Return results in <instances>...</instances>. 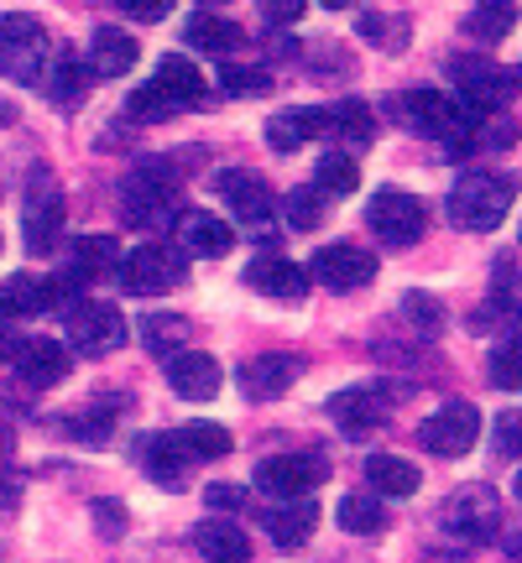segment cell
<instances>
[{
    "instance_id": "1",
    "label": "cell",
    "mask_w": 522,
    "mask_h": 563,
    "mask_svg": "<svg viewBox=\"0 0 522 563\" xmlns=\"http://www.w3.org/2000/svg\"><path fill=\"white\" fill-rule=\"evenodd\" d=\"M518 203V178L507 173H465L455 188H449V220L460 230H497L507 220V209Z\"/></svg>"
},
{
    "instance_id": "2",
    "label": "cell",
    "mask_w": 522,
    "mask_h": 563,
    "mask_svg": "<svg viewBox=\"0 0 522 563\" xmlns=\"http://www.w3.org/2000/svg\"><path fill=\"white\" fill-rule=\"evenodd\" d=\"M402 121L428 131V136H444L449 152H470L476 125H481V110H470L460 95H439V89H407L402 95Z\"/></svg>"
},
{
    "instance_id": "3",
    "label": "cell",
    "mask_w": 522,
    "mask_h": 563,
    "mask_svg": "<svg viewBox=\"0 0 522 563\" xmlns=\"http://www.w3.org/2000/svg\"><path fill=\"white\" fill-rule=\"evenodd\" d=\"M178 167L173 162H141L137 173L126 178L121 188V209H126V224H167L178 214Z\"/></svg>"
},
{
    "instance_id": "4",
    "label": "cell",
    "mask_w": 522,
    "mask_h": 563,
    "mask_svg": "<svg viewBox=\"0 0 522 563\" xmlns=\"http://www.w3.org/2000/svg\"><path fill=\"white\" fill-rule=\"evenodd\" d=\"M449 74L460 84V100L470 110H502L512 100V89L522 84L518 68H502L497 58H486V53H460V58H449Z\"/></svg>"
},
{
    "instance_id": "5",
    "label": "cell",
    "mask_w": 522,
    "mask_h": 563,
    "mask_svg": "<svg viewBox=\"0 0 522 563\" xmlns=\"http://www.w3.org/2000/svg\"><path fill=\"white\" fill-rule=\"evenodd\" d=\"M444 527L460 538V543L481 548L502 532V496L491 485H460L449 501H444Z\"/></svg>"
},
{
    "instance_id": "6",
    "label": "cell",
    "mask_w": 522,
    "mask_h": 563,
    "mask_svg": "<svg viewBox=\"0 0 522 563\" xmlns=\"http://www.w3.org/2000/svg\"><path fill=\"white\" fill-rule=\"evenodd\" d=\"M47 68V32L32 16H0V74L37 84Z\"/></svg>"
},
{
    "instance_id": "7",
    "label": "cell",
    "mask_w": 522,
    "mask_h": 563,
    "mask_svg": "<svg viewBox=\"0 0 522 563\" xmlns=\"http://www.w3.org/2000/svg\"><path fill=\"white\" fill-rule=\"evenodd\" d=\"M476 439H481V412H476L470 402H444L439 412H428V418L418 422V443L428 449V454H439V460H460V454H470Z\"/></svg>"
},
{
    "instance_id": "8",
    "label": "cell",
    "mask_w": 522,
    "mask_h": 563,
    "mask_svg": "<svg viewBox=\"0 0 522 563\" xmlns=\"http://www.w3.org/2000/svg\"><path fill=\"white\" fill-rule=\"evenodd\" d=\"M366 224L377 230L382 245H413L428 230V209H423V199L402 194V188H382L377 199L366 203Z\"/></svg>"
},
{
    "instance_id": "9",
    "label": "cell",
    "mask_w": 522,
    "mask_h": 563,
    "mask_svg": "<svg viewBox=\"0 0 522 563\" xmlns=\"http://www.w3.org/2000/svg\"><path fill=\"white\" fill-rule=\"evenodd\" d=\"M21 224H26V251L42 256L58 245V230H63V188L58 178L37 167L32 173V188H26V209H21Z\"/></svg>"
},
{
    "instance_id": "10",
    "label": "cell",
    "mask_w": 522,
    "mask_h": 563,
    "mask_svg": "<svg viewBox=\"0 0 522 563\" xmlns=\"http://www.w3.org/2000/svg\"><path fill=\"white\" fill-rule=\"evenodd\" d=\"M116 277H121V287L131 298H162V292L183 277V266L173 262V251H162V245H137V251L121 256Z\"/></svg>"
},
{
    "instance_id": "11",
    "label": "cell",
    "mask_w": 522,
    "mask_h": 563,
    "mask_svg": "<svg viewBox=\"0 0 522 563\" xmlns=\"http://www.w3.org/2000/svg\"><path fill=\"white\" fill-rule=\"evenodd\" d=\"M68 340L79 344L84 355H110L116 344H126V313L116 302H89L68 308Z\"/></svg>"
},
{
    "instance_id": "12",
    "label": "cell",
    "mask_w": 522,
    "mask_h": 563,
    "mask_svg": "<svg viewBox=\"0 0 522 563\" xmlns=\"http://www.w3.org/2000/svg\"><path fill=\"white\" fill-rule=\"evenodd\" d=\"M377 277V256L371 251H361V245H324V251H314V282H324L329 292H356V287H366V282Z\"/></svg>"
},
{
    "instance_id": "13",
    "label": "cell",
    "mask_w": 522,
    "mask_h": 563,
    "mask_svg": "<svg viewBox=\"0 0 522 563\" xmlns=\"http://www.w3.org/2000/svg\"><path fill=\"white\" fill-rule=\"evenodd\" d=\"M319 481H324V464L314 460V454H272V460L257 464V485L272 490V496H282V501L308 496Z\"/></svg>"
},
{
    "instance_id": "14",
    "label": "cell",
    "mask_w": 522,
    "mask_h": 563,
    "mask_svg": "<svg viewBox=\"0 0 522 563\" xmlns=\"http://www.w3.org/2000/svg\"><path fill=\"white\" fill-rule=\"evenodd\" d=\"M11 361H17V376L26 386H58L74 371V355L58 340H17Z\"/></svg>"
},
{
    "instance_id": "15",
    "label": "cell",
    "mask_w": 522,
    "mask_h": 563,
    "mask_svg": "<svg viewBox=\"0 0 522 563\" xmlns=\"http://www.w3.org/2000/svg\"><path fill=\"white\" fill-rule=\"evenodd\" d=\"M167 382L178 391L183 402H209L215 391H220L225 371L215 355H204V350H178L173 361H167Z\"/></svg>"
},
{
    "instance_id": "16",
    "label": "cell",
    "mask_w": 522,
    "mask_h": 563,
    "mask_svg": "<svg viewBox=\"0 0 522 563\" xmlns=\"http://www.w3.org/2000/svg\"><path fill=\"white\" fill-rule=\"evenodd\" d=\"M298 371L303 365L293 361V355H251V361L241 365V391H246V402H278L287 386L298 382Z\"/></svg>"
},
{
    "instance_id": "17",
    "label": "cell",
    "mask_w": 522,
    "mask_h": 563,
    "mask_svg": "<svg viewBox=\"0 0 522 563\" xmlns=\"http://www.w3.org/2000/svg\"><path fill=\"white\" fill-rule=\"evenodd\" d=\"M329 418L340 422L345 439H371L387 422V402L377 391H366V386H350V391H335V397H329Z\"/></svg>"
},
{
    "instance_id": "18",
    "label": "cell",
    "mask_w": 522,
    "mask_h": 563,
    "mask_svg": "<svg viewBox=\"0 0 522 563\" xmlns=\"http://www.w3.org/2000/svg\"><path fill=\"white\" fill-rule=\"evenodd\" d=\"M246 282L278 302H298L308 292V272L298 262H287V256H257V262L246 266Z\"/></svg>"
},
{
    "instance_id": "19",
    "label": "cell",
    "mask_w": 522,
    "mask_h": 563,
    "mask_svg": "<svg viewBox=\"0 0 522 563\" xmlns=\"http://www.w3.org/2000/svg\"><path fill=\"white\" fill-rule=\"evenodd\" d=\"M215 188H220L225 199H230V209L241 214L246 224H261L272 220V188L257 178V173H241V167H225L220 178H215Z\"/></svg>"
},
{
    "instance_id": "20",
    "label": "cell",
    "mask_w": 522,
    "mask_h": 563,
    "mask_svg": "<svg viewBox=\"0 0 522 563\" xmlns=\"http://www.w3.org/2000/svg\"><path fill=\"white\" fill-rule=\"evenodd\" d=\"M141 58V47L131 32H121V26H100L95 32V42H89V74L95 79H121V74H131Z\"/></svg>"
},
{
    "instance_id": "21",
    "label": "cell",
    "mask_w": 522,
    "mask_h": 563,
    "mask_svg": "<svg viewBox=\"0 0 522 563\" xmlns=\"http://www.w3.org/2000/svg\"><path fill=\"white\" fill-rule=\"evenodd\" d=\"M261 522L272 532V543L278 548H303L314 538V527H319V506L298 496V501H278L272 511H261Z\"/></svg>"
},
{
    "instance_id": "22",
    "label": "cell",
    "mask_w": 522,
    "mask_h": 563,
    "mask_svg": "<svg viewBox=\"0 0 522 563\" xmlns=\"http://www.w3.org/2000/svg\"><path fill=\"white\" fill-rule=\"evenodd\" d=\"M173 224H178V241L188 245L194 256H225V251L236 245V230L225 220H215L209 209H183Z\"/></svg>"
},
{
    "instance_id": "23",
    "label": "cell",
    "mask_w": 522,
    "mask_h": 563,
    "mask_svg": "<svg viewBox=\"0 0 522 563\" xmlns=\"http://www.w3.org/2000/svg\"><path fill=\"white\" fill-rule=\"evenodd\" d=\"M194 548H199L204 563H251V538L236 522H220V517L194 527Z\"/></svg>"
},
{
    "instance_id": "24",
    "label": "cell",
    "mask_w": 522,
    "mask_h": 563,
    "mask_svg": "<svg viewBox=\"0 0 522 563\" xmlns=\"http://www.w3.org/2000/svg\"><path fill=\"white\" fill-rule=\"evenodd\" d=\"M53 308V287L32 272H17V277L0 282V319H37Z\"/></svg>"
},
{
    "instance_id": "25",
    "label": "cell",
    "mask_w": 522,
    "mask_h": 563,
    "mask_svg": "<svg viewBox=\"0 0 522 563\" xmlns=\"http://www.w3.org/2000/svg\"><path fill=\"white\" fill-rule=\"evenodd\" d=\"M329 131V110H282L267 121V146L272 152H298L303 141H314Z\"/></svg>"
},
{
    "instance_id": "26",
    "label": "cell",
    "mask_w": 522,
    "mask_h": 563,
    "mask_svg": "<svg viewBox=\"0 0 522 563\" xmlns=\"http://www.w3.org/2000/svg\"><path fill=\"white\" fill-rule=\"evenodd\" d=\"M152 84L173 100V110H194V104H204V74L188 58H162V68H157V79Z\"/></svg>"
},
{
    "instance_id": "27",
    "label": "cell",
    "mask_w": 522,
    "mask_h": 563,
    "mask_svg": "<svg viewBox=\"0 0 522 563\" xmlns=\"http://www.w3.org/2000/svg\"><path fill=\"white\" fill-rule=\"evenodd\" d=\"M366 481H371V490L377 496H413L418 490V464H407L402 454H371L366 460Z\"/></svg>"
},
{
    "instance_id": "28",
    "label": "cell",
    "mask_w": 522,
    "mask_h": 563,
    "mask_svg": "<svg viewBox=\"0 0 522 563\" xmlns=\"http://www.w3.org/2000/svg\"><path fill=\"white\" fill-rule=\"evenodd\" d=\"M188 47H199V53H215V58H225V53H236L246 42V32L236 26V21H225V16H215V11H199V16L188 21Z\"/></svg>"
},
{
    "instance_id": "29",
    "label": "cell",
    "mask_w": 522,
    "mask_h": 563,
    "mask_svg": "<svg viewBox=\"0 0 522 563\" xmlns=\"http://www.w3.org/2000/svg\"><path fill=\"white\" fill-rule=\"evenodd\" d=\"M141 464H146L152 485L183 490V485H188V464H194V460L178 449V439H152V443H146V454H141Z\"/></svg>"
},
{
    "instance_id": "30",
    "label": "cell",
    "mask_w": 522,
    "mask_h": 563,
    "mask_svg": "<svg viewBox=\"0 0 522 563\" xmlns=\"http://www.w3.org/2000/svg\"><path fill=\"white\" fill-rule=\"evenodd\" d=\"M173 439H178V449L188 454V460H225V454H230V433H225V422L194 418V422H183Z\"/></svg>"
},
{
    "instance_id": "31",
    "label": "cell",
    "mask_w": 522,
    "mask_h": 563,
    "mask_svg": "<svg viewBox=\"0 0 522 563\" xmlns=\"http://www.w3.org/2000/svg\"><path fill=\"white\" fill-rule=\"evenodd\" d=\"M329 131L345 136L350 146H371V141H377V115H371L366 100H340L329 110Z\"/></svg>"
},
{
    "instance_id": "32",
    "label": "cell",
    "mask_w": 522,
    "mask_h": 563,
    "mask_svg": "<svg viewBox=\"0 0 522 563\" xmlns=\"http://www.w3.org/2000/svg\"><path fill=\"white\" fill-rule=\"evenodd\" d=\"M512 26H518V5H507V0H486L465 16V32L476 42H502Z\"/></svg>"
},
{
    "instance_id": "33",
    "label": "cell",
    "mask_w": 522,
    "mask_h": 563,
    "mask_svg": "<svg viewBox=\"0 0 522 563\" xmlns=\"http://www.w3.org/2000/svg\"><path fill=\"white\" fill-rule=\"evenodd\" d=\"M314 188H319L324 199H329V194H356V188H361V167H356V157H345V152H324L319 157V167H314Z\"/></svg>"
},
{
    "instance_id": "34",
    "label": "cell",
    "mask_w": 522,
    "mask_h": 563,
    "mask_svg": "<svg viewBox=\"0 0 522 563\" xmlns=\"http://www.w3.org/2000/svg\"><path fill=\"white\" fill-rule=\"evenodd\" d=\"M116 262H121V251H116V241H110V235H84V241L74 245V277H79V282L116 272Z\"/></svg>"
},
{
    "instance_id": "35",
    "label": "cell",
    "mask_w": 522,
    "mask_h": 563,
    "mask_svg": "<svg viewBox=\"0 0 522 563\" xmlns=\"http://www.w3.org/2000/svg\"><path fill=\"white\" fill-rule=\"evenodd\" d=\"M335 522L345 527V532H382L387 527V511L377 496H340V511H335Z\"/></svg>"
},
{
    "instance_id": "36",
    "label": "cell",
    "mask_w": 522,
    "mask_h": 563,
    "mask_svg": "<svg viewBox=\"0 0 522 563\" xmlns=\"http://www.w3.org/2000/svg\"><path fill=\"white\" fill-rule=\"evenodd\" d=\"M141 340L152 344V350H173L178 355V344H188V319H178V313H146L141 319Z\"/></svg>"
},
{
    "instance_id": "37",
    "label": "cell",
    "mask_w": 522,
    "mask_h": 563,
    "mask_svg": "<svg viewBox=\"0 0 522 563\" xmlns=\"http://www.w3.org/2000/svg\"><path fill=\"white\" fill-rule=\"evenodd\" d=\"M486 371H491V382L502 386V391H522V334L497 344L491 361H486Z\"/></svg>"
},
{
    "instance_id": "38",
    "label": "cell",
    "mask_w": 522,
    "mask_h": 563,
    "mask_svg": "<svg viewBox=\"0 0 522 563\" xmlns=\"http://www.w3.org/2000/svg\"><path fill=\"white\" fill-rule=\"evenodd\" d=\"M220 84H225V95H236V100H257V95L272 89V74L267 68H246V63H225Z\"/></svg>"
},
{
    "instance_id": "39",
    "label": "cell",
    "mask_w": 522,
    "mask_h": 563,
    "mask_svg": "<svg viewBox=\"0 0 522 563\" xmlns=\"http://www.w3.org/2000/svg\"><path fill=\"white\" fill-rule=\"evenodd\" d=\"M282 214H287L293 230H314V224L324 220V194L319 188H293V194L282 199Z\"/></svg>"
},
{
    "instance_id": "40",
    "label": "cell",
    "mask_w": 522,
    "mask_h": 563,
    "mask_svg": "<svg viewBox=\"0 0 522 563\" xmlns=\"http://www.w3.org/2000/svg\"><path fill=\"white\" fill-rule=\"evenodd\" d=\"M131 115H137V121H167V115H178V110H173V100L162 95L157 84H141L137 95H131Z\"/></svg>"
},
{
    "instance_id": "41",
    "label": "cell",
    "mask_w": 522,
    "mask_h": 563,
    "mask_svg": "<svg viewBox=\"0 0 522 563\" xmlns=\"http://www.w3.org/2000/svg\"><path fill=\"white\" fill-rule=\"evenodd\" d=\"M497 308L522 319V272L512 262H497Z\"/></svg>"
},
{
    "instance_id": "42",
    "label": "cell",
    "mask_w": 522,
    "mask_h": 563,
    "mask_svg": "<svg viewBox=\"0 0 522 563\" xmlns=\"http://www.w3.org/2000/svg\"><path fill=\"white\" fill-rule=\"evenodd\" d=\"M402 313H407V319L418 323L423 334H439V329H444V313H439V302L428 298V292H407V298H402Z\"/></svg>"
},
{
    "instance_id": "43",
    "label": "cell",
    "mask_w": 522,
    "mask_h": 563,
    "mask_svg": "<svg viewBox=\"0 0 522 563\" xmlns=\"http://www.w3.org/2000/svg\"><path fill=\"white\" fill-rule=\"evenodd\" d=\"M497 449H502L507 460H522V407L518 412H502V422H497Z\"/></svg>"
},
{
    "instance_id": "44",
    "label": "cell",
    "mask_w": 522,
    "mask_h": 563,
    "mask_svg": "<svg viewBox=\"0 0 522 563\" xmlns=\"http://www.w3.org/2000/svg\"><path fill=\"white\" fill-rule=\"evenodd\" d=\"M89 79H95V74H84L79 63H63L58 74H53V89H58V100H74V95H84Z\"/></svg>"
},
{
    "instance_id": "45",
    "label": "cell",
    "mask_w": 522,
    "mask_h": 563,
    "mask_svg": "<svg viewBox=\"0 0 522 563\" xmlns=\"http://www.w3.org/2000/svg\"><path fill=\"white\" fill-rule=\"evenodd\" d=\"M121 11L131 21H162L173 5H167V0H121Z\"/></svg>"
},
{
    "instance_id": "46",
    "label": "cell",
    "mask_w": 522,
    "mask_h": 563,
    "mask_svg": "<svg viewBox=\"0 0 522 563\" xmlns=\"http://www.w3.org/2000/svg\"><path fill=\"white\" fill-rule=\"evenodd\" d=\"M74 439L105 443V439H110V418H74Z\"/></svg>"
},
{
    "instance_id": "47",
    "label": "cell",
    "mask_w": 522,
    "mask_h": 563,
    "mask_svg": "<svg viewBox=\"0 0 522 563\" xmlns=\"http://www.w3.org/2000/svg\"><path fill=\"white\" fill-rule=\"evenodd\" d=\"M95 522H100V532H105V538H116V532H121V527H126V511H121V506H116V501H100V506H95Z\"/></svg>"
},
{
    "instance_id": "48",
    "label": "cell",
    "mask_w": 522,
    "mask_h": 563,
    "mask_svg": "<svg viewBox=\"0 0 522 563\" xmlns=\"http://www.w3.org/2000/svg\"><path fill=\"white\" fill-rule=\"evenodd\" d=\"M251 496H246L241 485H209V506H246Z\"/></svg>"
},
{
    "instance_id": "49",
    "label": "cell",
    "mask_w": 522,
    "mask_h": 563,
    "mask_svg": "<svg viewBox=\"0 0 522 563\" xmlns=\"http://www.w3.org/2000/svg\"><path fill=\"white\" fill-rule=\"evenodd\" d=\"M261 11H267V21H298L303 16L298 0H272V5H261Z\"/></svg>"
},
{
    "instance_id": "50",
    "label": "cell",
    "mask_w": 522,
    "mask_h": 563,
    "mask_svg": "<svg viewBox=\"0 0 522 563\" xmlns=\"http://www.w3.org/2000/svg\"><path fill=\"white\" fill-rule=\"evenodd\" d=\"M11 350H17V344L6 340V334H0V361H6V355H11Z\"/></svg>"
},
{
    "instance_id": "51",
    "label": "cell",
    "mask_w": 522,
    "mask_h": 563,
    "mask_svg": "<svg viewBox=\"0 0 522 563\" xmlns=\"http://www.w3.org/2000/svg\"><path fill=\"white\" fill-rule=\"evenodd\" d=\"M6 449H11V433H0V454H6Z\"/></svg>"
},
{
    "instance_id": "52",
    "label": "cell",
    "mask_w": 522,
    "mask_h": 563,
    "mask_svg": "<svg viewBox=\"0 0 522 563\" xmlns=\"http://www.w3.org/2000/svg\"><path fill=\"white\" fill-rule=\"evenodd\" d=\"M518 496H522V475H518Z\"/></svg>"
}]
</instances>
